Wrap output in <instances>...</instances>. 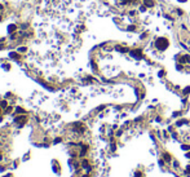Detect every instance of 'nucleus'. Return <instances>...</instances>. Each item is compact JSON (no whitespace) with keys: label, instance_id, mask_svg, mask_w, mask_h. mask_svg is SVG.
Returning a JSON list of instances; mask_svg holds the SVG:
<instances>
[{"label":"nucleus","instance_id":"obj_1","mask_svg":"<svg viewBox=\"0 0 190 177\" xmlns=\"http://www.w3.org/2000/svg\"><path fill=\"white\" fill-rule=\"evenodd\" d=\"M156 48L160 49V51H164V49L168 47V40L166 39V38H159V39H156V43H155Z\"/></svg>","mask_w":190,"mask_h":177},{"label":"nucleus","instance_id":"obj_2","mask_svg":"<svg viewBox=\"0 0 190 177\" xmlns=\"http://www.w3.org/2000/svg\"><path fill=\"white\" fill-rule=\"evenodd\" d=\"M145 4H146V5H149V7H153V5H154V3L151 1V0H145Z\"/></svg>","mask_w":190,"mask_h":177},{"label":"nucleus","instance_id":"obj_3","mask_svg":"<svg viewBox=\"0 0 190 177\" xmlns=\"http://www.w3.org/2000/svg\"><path fill=\"white\" fill-rule=\"evenodd\" d=\"M14 30H16V26H14V25H10V26H9V30H8V31H9V32H13Z\"/></svg>","mask_w":190,"mask_h":177},{"label":"nucleus","instance_id":"obj_4","mask_svg":"<svg viewBox=\"0 0 190 177\" xmlns=\"http://www.w3.org/2000/svg\"><path fill=\"white\" fill-rule=\"evenodd\" d=\"M128 30H129V31H133V30H134V26H129Z\"/></svg>","mask_w":190,"mask_h":177},{"label":"nucleus","instance_id":"obj_5","mask_svg":"<svg viewBox=\"0 0 190 177\" xmlns=\"http://www.w3.org/2000/svg\"><path fill=\"white\" fill-rule=\"evenodd\" d=\"M178 1H181V3H185V1H186V0H178Z\"/></svg>","mask_w":190,"mask_h":177}]
</instances>
